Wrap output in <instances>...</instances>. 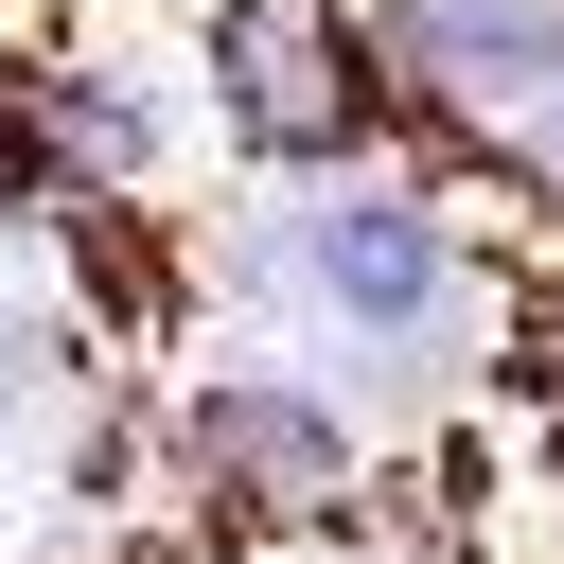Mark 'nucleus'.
Masks as SVG:
<instances>
[{
    "label": "nucleus",
    "mask_w": 564,
    "mask_h": 564,
    "mask_svg": "<svg viewBox=\"0 0 564 564\" xmlns=\"http://www.w3.org/2000/svg\"><path fill=\"white\" fill-rule=\"evenodd\" d=\"M352 53H370L388 106L494 141L564 212V0H388V18H352Z\"/></svg>",
    "instance_id": "obj_2"
},
{
    "label": "nucleus",
    "mask_w": 564,
    "mask_h": 564,
    "mask_svg": "<svg viewBox=\"0 0 564 564\" xmlns=\"http://www.w3.org/2000/svg\"><path fill=\"white\" fill-rule=\"evenodd\" d=\"M159 458H176V494L212 529H352V494L388 476L370 423L335 388H300V370H194L159 405Z\"/></svg>",
    "instance_id": "obj_1"
}]
</instances>
